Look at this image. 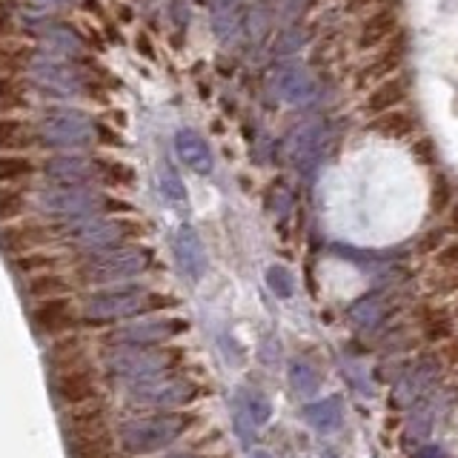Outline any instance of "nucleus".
I'll list each match as a JSON object with an SVG mask.
<instances>
[{"label":"nucleus","instance_id":"obj_1","mask_svg":"<svg viewBox=\"0 0 458 458\" xmlns=\"http://www.w3.org/2000/svg\"><path fill=\"white\" fill-rule=\"evenodd\" d=\"M192 424V415L161 410L155 415H140V419L123 421L118 429V441L126 455H152L181 438Z\"/></svg>","mask_w":458,"mask_h":458},{"label":"nucleus","instance_id":"obj_2","mask_svg":"<svg viewBox=\"0 0 458 458\" xmlns=\"http://www.w3.org/2000/svg\"><path fill=\"white\" fill-rule=\"evenodd\" d=\"M61 235V226H55L49 221H38V218H18L12 224L0 226V250H4L9 258L32 252V250H43L52 247V241Z\"/></svg>","mask_w":458,"mask_h":458},{"label":"nucleus","instance_id":"obj_3","mask_svg":"<svg viewBox=\"0 0 458 458\" xmlns=\"http://www.w3.org/2000/svg\"><path fill=\"white\" fill-rule=\"evenodd\" d=\"M52 390H55V398L66 407L89 404L100 393L98 369L92 367V361L66 367V369H52Z\"/></svg>","mask_w":458,"mask_h":458},{"label":"nucleus","instance_id":"obj_4","mask_svg":"<svg viewBox=\"0 0 458 458\" xmlns=\"http://www.w3.org/2000/svg\"><path fill=\"white\" fill-rule=\"evenodd\" d=\"M132 398L140 407L178 410V407L192 404V401L198 398V390H195V384L181 381V378H169V381H149L147 378L132 390Z\"/></svg>","mask_w":458,"mask_h":458},{"label":"nucleus","instance_id":"obj_5","mask_svg":"<svg viewBox=\"0 0 458 458\" xmlns=\"http://www.w3.org/2000/svg\"><path fill=\"white\" fill-rule=\"evenodd\" d=\"M81 321L78 304L69 295L61 298H47V301H35L32 307V327L40 335H66L75 333V327Z\"/></svg>","mask_w":458,"mask_h":458},{"label":"nucleus","instance_id":"obj_6","mask_svg":"<svg viewBox=\"0 0 458 458\" xmlns=\"http://www.w3.org/2000/svg\"><path fill=\"white\" fill-rule=\"evenodd\" d=\"M404 57H407V38H404V32H398L386 47L376 49V57H372V61H367L361 66V72H358V78H355L358 86L372 89V83L393 78L401 69V64H404Z\"/></svg>","mask_w":458,"mask_h":458},{"label":"nucleus","instance_id":"obj_7","mask_svg":"<svg viewBox=\"0 0 458 458\" xmlns=\"http://www.w3.org/2000/svg\"><path fill=\"white\" fill-rule=\"evenodd\" d=\"M401 32V14H398V6L386 4V6H378L372 9L361 29H358V47L361 49H381L386 47L395 35Z\"/></svg>","mask_w":458,"mask_h":458},{"label":"nucleus","instance_id":"obj_8","mask_svg":"<svg viewBox=\"0 0 458 458\" xmlns=\"http://www.w3.org/2000/svg\"><path fill=\"white\" fill-rule=\"evenodd\" d=\"M40 143L35 121L26 114H0V152H32Z\"/></svg>","mask_w":458,"mask_h":458},{"label":"nucleus","instance_id":"obj_9","mask_svg":"<svg viewBox=\"0 0 458 458\" xmlns=\"http://www.w3.org/2000/svg\"><path fill=\"white\" fill-rule=\"evenodd\" d=\"M407 98H410V81L404 75H393V78L376 83L367 92V98H364V112L376 118V114H381V112H390V109L404 106Z\"/></svg>","mask_w":458,"mask_h":458},{"label":"nucleus","instance_id":"obj_10","mask_svg":"<svg viewBox=\"0 0 458 458\" xmlns=\"http://www.w3.org/2000/svg\"><path fill=\"white\" fill-rule=\"evenodd\" d=\"M35 40H26L18 35L0 38V75H23L35 64Z\"/></svg>","mask_w":458,"mask_h":458},{"label":"nucleus","instance_id":"obj_11","mask_svg":"<svg viewBox=\"0 0 458 458\" xmlns=\"http://www.w3.org/2000/svg\"><path fill=\"white\" fill-rule=\"evenodd\" d=\"M66 436H69L72 458H114L118 455L114 436L109 433V427L89 429V433H66Z\"/></svg>","mask_w":458,"mask_h":458},{"label":"nucleus","instance_id":"obj_12","mask_svg":"<svg viewBox=\"0 0 458 458\" xmlns=\"http://www.w3.org/2000/svg\"><path fill=\"white\" fill-rule=\"evenodd\" d=\"M32 106V81L26 75H0V114H23Z\"/></svg>","mask_w":458,"mask_h":458},{"label":"nucleus","instance_id":"obj_13","mask_svg":"<svg viewBox=\"0 0 458 458\" xmlns=\"http://www.w3.org/2000/svg\"><path fill=\"white\" fill-rule=\"evenodd\" d=\"M369 132L378 135V138H386V140H404L410 135H415V129H419V121L412 118L407 109H390V112H381L376 118L369 121Z\"/></svg>","mask_w":458,"mask_h":458},{"label":"nucleus","instance_id":"obj_14","mask_svg":"<svg viewBox=\"0 0 458 458\" xmlns=\"http://www.w3.org/2000/svg\"><path fill=\"white\" fill-rule=\"evenodd\" d=\"M38 178V161L29 152H0V183L32 186Z\"/></svg>","mask_w":458,"mask_h":458},{"label":"nucleus","instance_id":"obj_15","mask_svg":"<svg viewBox=\"0 0 458 458\" xmlns=\"http://www.w3.org/2000/svg\"><path fill=\"white\" fill-rule=\"evenodd\" d=\"M75 284L72 278H66L61 269L52 272H38V276H29L23 284V293L32 301H47V298H61V295H72Z\"/></svg>","mask_w":458,"mask_h":458},{"label":"nucleus","instance_id":"obj_16","mask_svg":"<svg viewBox=\"0 0 458 458\" xmlns=\"http://www.w3.org/2000/svg\"><path fill=\"white\" fill-rule=\"evenodd\" d=\"M49 361L52 369H66V367H78L89 361V352H86V341L75 333L57 335V341L52 344L49 350Z\"/></svg>","mask_w":458,"mask_h":458},{"label":"nucleus","instance_id":"obj_17","mask_svg":"<svg viewBox=\"0 0 458 458\" xmlns=\"http://www.w3.org/2000/svg\"><path fill=\"white\" fill-rule=\"evenodd\" d=\"M304 421L318 433H333L344 421V404L338 398H324L304 407Z\"/></svg>","mask_w":458,"mask_h":458},{"label":"nucleus","instance_id":"obj_18","mask_svg":"<svg viewBox=\"0 0 458 458\" xmlns=\"http://www.w3.org/2000/svg\"><path fill=\"white\" fill-rule=\"evenodd\" d=\"M9 264L12 269L18 272V276L29 278V276H38V272H52L64 264V258L52 252L49 247H43V250H32V252H23V255H14L9 258Z\"/></svg>","mask_w":458,"mask_h":458},{"label":"nucleus","instance_id":"obj_19","mask_svg":"<svg viewBox=\"0 0 458 458\" xmlns=\"http://www.w3.org/2000/svg\"><path fill=\"white\" fill-rule=\"evenodd\" d=\"M29 209H32L29 186H6V183H0V226L18 221V218H26Z\"/></svg>","mask_w":458,"mask_h":458},{"label":"nucleus","instance_id":"obj_20","mask_svg":"<svg viewBox=\"0 0 458 458\" xmlns=\"http://www.w3.org/2000/svg\"><path fill=\"white\" fill-rule=\"evenodd\" d=\"M66 433H89V429H104L106 427V407L104 404H81V407H69V415L64 419Z\"/></svg>","mask_w":458,"mask_h":458},{"label":"nucleus","instance_id":"obj_21","mask_svg":"<svg viewBox=\"0 0 458 458\" xmlns=\"http://www.w3.org/2000/svg\"><path fill=\"white\" fill-rule=\"evenodd\" d=\"M419 329H421V335L433 344H444V341L453 338V321L441 307H421L419 310Z\"/></svg>","mask_w":458,"mask_h":458},{"label":"nucleus","instance_id":"obj_22","mask_svg":"<svg viewBox=\"0 0 458 458\" xmlns=\"http://www.w3.org/2000/svg\"><path fill=\"white\" fill-rule=\"evenodd\" d=\"M427 286L433 290V295H453V293H458V269L433 267V276L427 278Z\"/></svg>","mask_w":458,"mask_h":458},{"label":"nucleus","instance_id":"obj_23","mask_svg":"<svg viewBox=\"0 0 458 458\" xmlns=\"http://www.w3.org/2000/svg\"><path fill=\"white\" fill-rule=\"evenodd\" d=\"M98 169L104 172V178L114 186H132L135 183L132 166H126L121 161H98Z\"/></svg>","mask_w":458,"mask_h":458},{"label":"nucleus","instance_id":"obj_24","mask_svg":"<svg viewBox=\"0 0 458 458\" xmlns=\"http://www.w3.org/2000/svg\"><path fill=\"white\" fill-rule=\"evenodd\" d=\"M453 204V186L444 175H436L433 178V190H429V209L436 215H441L444 209H450Z\"/></svg>","mask_w":458,"mask_h":458},{"label":"nucleus","instance_id":"obj_25","mask_svg":"<svg viewBox=\"0 0 458 458\" xmlns=\"http://www.w3.org/2000/svg\"><path fill=\"white\" fill-rule=\"evenodd\" d=\"M447 233L450 229L447 226H436V229H429V233H424L419 238V243H415V250H419L421 255H436L444 243H447Z\"/></svg>","mask_w":458,"mask_h":458},{"label":"nucleus","instance_id":"obj_26","mask_svg":"<svg viewBox=\"0 0 458 458\" xmlns=\"http://www.w3.org/2000/svg\"><path fill=\"white\" fill-rule=\"evenodd\" d=\"M243 410L250 412V419L255 421V427L267 424L269 415H272V404L264 395H247V398H243Z\"/></svg>","mask_w":458,"mask_h":458},{"label":"nucleus","instance_id":"obj_27","mask_svg":"<svg viewBox=\"0 0 458 458\" xmlns=\"http://www.w3.org/2000/svg\"><path fill=\"white\" fill-rule=\"evenodd\" d=\"M233 421H235V429H238V436L243 441V447H250V444H252V427H255V421L250 419V412L243 410V404H235Z\"/></svg>","mask_w":458,"mask_h":458},{"label":"nucleus","instance_id":"obj_28","mask_svg":"<svg viewBox=\"0 0 458 458\" xmlns=\"http://www.w3.org/2000/svg\"><path fill=\"white\" fill-rule=\"evenodd\" d=\"M433 264L444 269H458V241H447L444 247L433 255Z\"/></svg>","mask_w":458,"mask_h":458},{"label":"nucleus","instance_id":"obj_29","mask_svg":"<svg viewBox=\"0 0 458 458\" xmlns=\"http://www.w3.org/2000/svg\"><path fill=\"white\" fill-rule=\"evenodd\" d=\"M436 147H433V140H429V138H421L419 143H412V157H415V161H419V164H436V152H433Z\"/></svg>","mask_w":458,"mask_h":458},{"label":"nucleus","instance_id":"obj_30","mask_svg":"<svg viewBox=\"0 0 458 458\" xmlns=\"http://www.w3.org/2000/svg\"><path fill=\"white\" fill-rule=\"evenodd\" d=\"M14 35V12L9 6V0H0V38Z\"/></svg>","mask_w":458,"mask_h":458},{"label":"nucleus","instance_id":"obj_31","mask_svg":"<svg viewBox=\"0 0 458 458\" xmlns=\"http://www.w3.org/2000/svg\"><path fill=\"white\" fill-rule=\"evenodd\" d=\"M293 381L298 386V393H315V390H318V378L310 376V369H304V376H301V372L295 369L293 372Z\"/></svg>","mask_w":458,"mask_h":458},{"label":"nucleus","instance_id":"obj_32","mask_svg":"<svg viewBox=\"0 0 458 458\" xmlns=\"http://www.w3.org/2000/svg\"><path fill=\"white\" fill-rule=\"evenodd\" d=\"M344 6H347L350 12H361V14H369L372 9L386 6V0H344Z\"/></svg>","mask_w":458,"mask_h":458},{"label":"nucleus","instance_id":"obj_33","mask_svg":"<svg viewBox=\"0 0 458 458\" xmlns=\"http://www.w3.org/2000/svg\"><path fill=\"white\" fill-rule=\"evenodd\" d=\"M441 358H444V361H447V364H453V367H458V341H444L441 344Z\"/></svg>","mask_w":458,"mask_h":458},{"label":"nucleus","instance_id":"obj_34","mask_svg":"<svg viewBox=\"0 0 458 458\" xmlns=\"http://www.w3.org/2000/svg\"><path fill=\"white\" fill-rule=\"evenodd\" d=\"M419 458H447V455H444L438 447H424V450L419 453Z\"/></svg>","mask_w":458,"mask_h":458},{"label":"nucleus","instance_id":"obj_35","mask_svg":"<svg viewBox=\"0 0 458 458\" xmlns=\"http://www.w3.org/2000/svg\"><path fill=\"white\" fill-rule=\"evenodd\" d=\"M450 229V233H458V204L453 207V212H450V224H444Z\"/></svg>","mask_w":458,"mask_h":458},{"label":"nucleus","instance_id":"obj_36","mask_svg":"<svg viewBox=\"0 0 458 458\" xmlns=\"http://www.w3.org/2000/svg\"><path fill=\"white\" fill-rule=\"evenodd\" d=\"M250 458H272V455H269L267 450H252V453H250Z\"/></svg>","mask_w":458,"mask_h":458},{"label":"nucleus","instance_id":"obj_37","mask_svg":"<svg viewBox=\"0 0 458 458\" xmlns=\"http://www.w3.org/2000/svg\"><path fill=\"white\" fill-rule=\"evenodd\" d=\"M175 458H195V455H175Z\"/></svg>","mask_w":458,"mask_h":458},{"label":"nucleus","instance_id":"obj_38","mask_svg":"<svg viewBox=\"0 0 458 458\" xmlns=\"http://www.w3.org/2000/svg\"><path fill=\"white\" fill-rule=\"evenodd\" d=\"M324 458H335V455H333V453H327V455H324Z\"/></svg>","mask_w":458,"mask_h":458},{"label":"nucleus","instance_id":"obj_39","mask_svg":"<svg viewBox=\"0 0 458 458\" xmlns=\"http://www.w3.org/2000/svg\"><path fill=\"white\" fill-rule=\"evenodd\" d=\"M455 312H458V301H455Z\"/></svg>","mask_w":458,"mask_h":458}]
</instances>
